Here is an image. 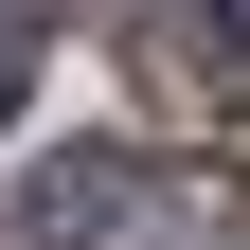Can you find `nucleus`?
Listing matches in <instances>:
<instances>
[{
    "label": "nucleus",
    "mask_w": 250,
    "mask_h": 250,
    "mask_svg": "<svg viewBox=\"0 0 250 250\" xmlns=\"http://www.w3.org/2000/svg\"><path fill=\"white\" fill-rule=\"evenodd\" d=\"M18 214H36L54 250H143V232H161V197L125 179V143H54V161L18 179Z\"/></svg>",
    "instance_id": "nucleus-1"
},
{
    "label": "nucleus",
    "mask_w": 250,
    "mask_h": 250,
    "mask_svg": "<svg viewBox=\"0 0 250 250\" xmlns=\"http://www.w3.org/2000/svg\"><path fill=\"white\" fill-rule=\"evenodd\" d=\"M36 107V0H0V125Z\"/></svg>",
    "instance_id": "nucleus-2"
},
{
    "label": "nucleus",
    "mask_w": 250,
    "mask_h": 250,
    "mask_svg": "<svg viewBox=\"0 0 250 250\" xmlns=\"http://www.w3.org/2000/svg\"><path fill=\"white\" fill-rule=\"evenodd\" d=\"M161 18H197V54H214V72H250V0H161Z\"/></svg>",
    "instance_id": "nucleus-3"
}]
</instances>
